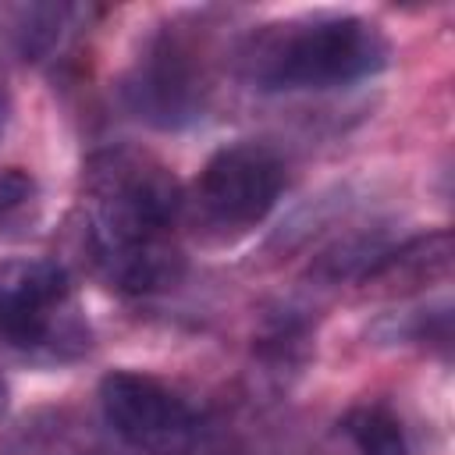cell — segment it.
<instances>
[{"label": "cell", "instance_id": "1", "mask_svg": "<svg viewBox=\"0 0 455 455\" xmlns=\"http://www.w3.org/2000/svg\"><path fill=\"white\" fill-rule=\"evenodd\" d=\"M391 64V39L359 14H299L263 25L242 50V75L263 92L352 85Z\"/></svg>", "mask_w": 455, "mask_h": 455}, {"label": "cell", "instance_id": "2", "mask_svg": "<svg viewBox=\"0 0 455 455\" xmlns=\"http://www.w3.org/2000/svg\"><path fill=\"white\" fill-rule=\"evenodd\" d=\"M85 249L174 238L185 192L174 171L139 146H103L82 164Z\"/></svg>", "mask_w": 455, "mask_h": 455}, {"label": "cell", "instance_id": "3", "mask_svg": "<svg viewBox=\"0 0 455 455\" xmlns=\"http://www.w3.org/2000/svg\"><path fill=\"white\" fill-rule=\"evenodd\" d=\"M213 28L206 18H171L142 43L121 78V103L142 124L174 132L203 117L217 75Z\"/></svg>", "mask_w": 455, "mask_h": 455}, {"label": "cell", "instance_id": "4", "mask_svg": "<svg viewBox=\"0 0 455 455\" xmlns=\"http://www.w3.org/2000/svg\"><path fill=\"white\" fill-rule=\"evenodd\" d=\"M284 192V164L263 142H231L217 149L181 203V220L206 245H231L256 231Z\"/></svg>", "mask_w": 455, "mask_h": 455}, {"label": "cell", "instance_id": "5", "mask_svg": "<svg viewBox=\"0 0 455 455\" xmlns=\"http://www.w3.org/2000/svg\"><path fill=\"white\" fill-rule=\"evenodd\" d=\"M100 405L117 437L146 455H228L231 434L164 380L139 370H110Z\"/></svg>", "mask_w": 455, "mask_h": 455}, {"label": "cell", "instance_id": "6", "mask_svg": "<svg viewBox=\"0 0 455 455\" xmlns=\"http://www.w3.org/2000/svg\"><path fill=\"white\" fill-rule=\"evenodd\" d=\"M451 231L437 228L412 235L402 245H387L359 277L355 288L363 299H409L444 284L451 277Z\"/></svg>", "mask_w": 455, "mask_h": 455}, {"label": "cell", "instance_id": "7", "mask_svg": "<svg viewBox=\"0 0 455 455\" xmlns=\"http://www.w3.org/2000/svg\"><path fill=\"white\" fill-rule=\"evenodd\" d=\"M92 270L124 295H156L174 288L185 277V252L178 238L135 242V245H110V249H85Z\"/></svg>", "mask_w": 455, "mask_h": 455}, {"label": "cell", "instance_id": "8", "mask_svg": "<svg viewBox=\"0 0 455 455\" xmlns=\"http://www.w3.org/2000/svg\"><path fill=\"white\" fill-rule=\"evenodd\" d=\"M0 299L53 313L71 306V281L68 270L50 256H18L0 263Z\"/></svg>", "mask_w": 455, "mask_h": 455}, {"label": "cell", "instance_id": "9", "mask_svg": "<svg viewBox=\"0 0 455 455\" xmlns=\"http://www.w3.org/2000/svg\"><path fill=\"white\" fill-rule=\"evenodd\" d=\"M338 434L348 441L355 455H405V434L391 409L384 405H355L338 423Z\"/></svg>", "mask_w": 455, "mask_h": 455}, {"label": "cell", "instance_id": "10", "mask_svg": "<svg viewBox=\"0 0 455 455\" xmlns=\"http://www.w3.org/2000/svg\"><path fill=\"white\" fill-rule=\"evenodd\" d=\"M391 323V341H419V345H437L448 348L451 341V313L448 306L437 309H416L402 320H387Z\"/></svg>", "mask_w": 455, "mask_h": 455}, {"label": "cell", "instance_id": "11", "mask_svg": "<svg viewBox=\"0 0 455 455\" xmlns=\"http://www.w3.org/2000/svg\"><path fill=\"white\" fill-rule=\"evenodd\" d=\"M36 203V178L21 167H4L0 171V224L14 220Z\"/></svg>", "mask_w": 455, "mask_h": 455}, {"label": "cell", "instance_id": "12", "mask_svg": "<svg viewBox=\"0 0 455 455\" xmlns=\"http://www.w3.org/2000/svg\"><path fill=\"white\" fill-rule=\"evenodd\" d=\"M4 121H7V92L0 89V132H4Z\"/></svg>", "mask_w": 455, "mask_h": 455}]
</instances>
